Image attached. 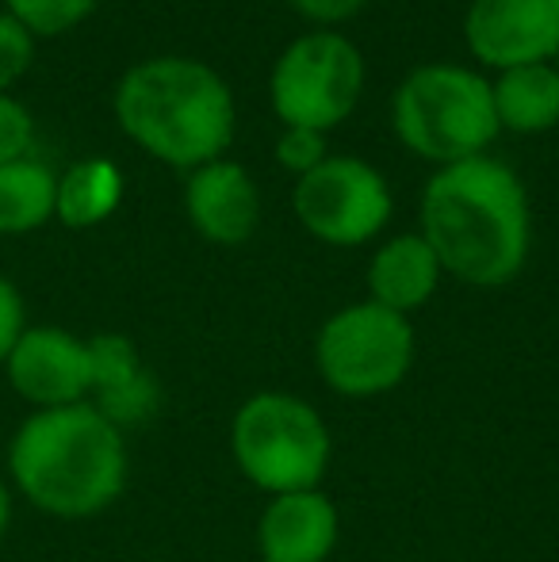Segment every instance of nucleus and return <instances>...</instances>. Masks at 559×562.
Returning <instances> with one entry per match:
<instances>
[{"label":"nucleus","instance_id":"412c9836","mask_svg":"<svg viewBox=\"0 0 559 562\" xmlns=\"http://www.w3.org/2000/svg\"><path fill=\"white\" fill-rule=\"evenodd\" d=\"M277 161L291 172H311L326 161V138L318 131H303V126H288L277 142Z\"/></svg>","mask_w":559,"mask_h":562},{"label":"nucleus","instance_id":"5701e85b","mask_svg":"<svg viewBox=\"0 0 559 562\" xmlns=\"http://www.w3.org/2000/svg\"><path fill=\"white\" fill-rule=\"evenodd\" d=\"M360 4H365V0H291V8L303 12L306 20H314V23H342V20H349V15H357Z\"/></svg>","mask_w":559,"mask_h":562},{"label":"nucleus","instance_id":"393cba45","mask_svg":"<svg viewBox=\"0 0 559 562\" xmlns=\"http://www.w3.org/2000/svg\"><path fill=\"white\" fill-rule=\"evenodd\" d=\"M556 61H559V54H556ZM556 74H559V66H556Z\"/></svg>","mask_w":559,"mask_h":562},{"label":"nucleus","instance_id":"aec40b11","mask_svg":"<svg viewBox=\"0 0 559 562\" xmlns=\"http://www.w3.org/2000/svg\"><path fill=\"white\" fill-rule=\"evenodd\" d=\"M31 138H35L31 112L20 104V100H12V97L0 92V165L23 161L27 149H31Z\"/></svg>","mask_w":559,"mask_h":562},{"label":"nucleus","instance_id":"f3484780","mask_svg":"<svg viewBox=\"0 0 559 562\" xmlns=\"http://www.w3.org/2000/svg\"><path fill=\"white\" fill-rule=\"evenodd\" d=\"M58 177L35 157L0 165V234H31L54 218Z\"/></svg>","mask_w":559,"mask_h":562},{"label":"nucleus","instance_id":"1a4fd4ad","mask_svg":"<svg viewBox=\"0 0 559 562\" xmlns=\"http://www.w3.org/2000/svg\"><path fill=\"white\" fill-rule=\"evenodd\" d=\"M8 386L31 409H62L89 402L92 363L89 340L58 326H27L4 360Z\"/></svg>","mask_w":559,"mask_h":562},{"label":"nucleus","instance_id":"f257e3e1","mask_svg":"<svg viewBox=\"0 0 559 562\" xmlns=\"http://www.w3.org/2000/svg\"><path fill=\"white\" fill-rule=\"evenodd\" d=\"M8 486L58 520H89L127 490V440L92 402L31 409L8 440Z\"/></svg>","mask_w":559,"mask_h":562},{"label":"nucleus","instance_id":"9d476101","mask_svg":"<svg viewBox=\"0 0 559 562\" xmlns=\"http://www.w3.org/2000/svg\"><path fill=\"white\" fill-rule=\"evenodd\" d=\"M463 38L487 66H545L559 54V0H471Z\"/></svg>","mask_w":559,"mask_h":562},{"label":"nucleus","instance_id":"6e6552de","mask_svg":"<svg viewBox=\"0 0 559 562\" xmlns=\"http://www.w3.org/2000/svg\"><path fill=\"white\" fill-rule=\"evenodd\" d=\"M295 215L326 245H365L388 226L391 188L368 161L326 157L295 184Z\"/></svg>","mask_w":559,"mask_h":562},{"label":"nucleus","instance_id":"9b49d317","mask_svg":"<svg viewBox=\"0 0 559 562\" xmlns=\"http://www.w3.org/2000/svg\"><path fill=\"white\" fill-rule=\"evenodd\" d=\"M342 517L322 490H295L265 505L257 551L265 562H326L337 548Z\"/></svg>","mask_w":559,"mask_h":562},{"label":"nucleus","instance_id":"39448f33","mask_svg":"<svg viewBox=\"0 0 559 562\" xmlns=\"http://www.w3.org/2000/svg\"><path fill=\"white\" fill-rule=\"evenodd\" d=\"M231 448L238 471L272 497L318 490L329 467V429L322 414L283 391H261L242 402L231 425Z\"/></svg>","mask_w":559,"mask_h":562},{"label":"nucleus","instance_id":"20e7f679","mask_svg":"<svg viewBox=\"0 0 559 562\" xmlns=\"http://www.w3.org/2000/svg\"><path fill=\"white\" fill-rule=\"evenodd\" d=\"M491 81L460 66H422L395 92V134L425 161L483 157L499 134Z\"/></svg>","mask_w":559,"mask_h":562},{"label":"nucleus","instance_id":"4be33fe9","mask_svg":"<svg viewBox=\"0 0 559 562\" xmlns=\"http://www.w3.org/2000/svg\"><path fill=\"white\" fill-rule=\"evenodd\" d=\"M27 329V311H23V295L8 276H0V368H4L8 352Z\"/></svg>","mask_w":559,"mask_h":562},{"label":"nucleus","instance_id":"b1692460","mask_svg":"<svg viewBox=\"0 0 559 562\" xmlns=\"http://www.w3.org/2000/svg\"><path fill=\"white\" fill-rule=\"evenodd\" d=\"M8 525H12V486H8V479L0 474V540L8 536Z\"/></svg>","mask_w":559,"mask_h":562},{"label":"nucleus","instance_id":"dca6fc26","mask_svg":"<svg viewBox=\"0 0 559 562\" xmlns=\"http://www.w3.org/2000/svg\"><path fill=\"white\" fill-rule=\"evenodd\" d=\"M123 200V177L112 161H77L58 177V203H54V218L66 223L69 229H89L100 226L104 218L115 215Z\"/></svg>","mask_w":559,"mask_h":562},{"label":"nucleus","instance_id":"6ab92c4d","mask_svg":"<svg viewBox=\"0 0 559 562\" xmlns=\"http://www.w3.org/2000/svg\"><path fill=\"white\" fill-rule=\"evenodd\" d=\"M31 58H35V35L12 12H0V92L27 74Z\"/></svg>","mask_w":559,"mask_h":562},{"label":"nucleus","instance_id":"f8f14e48","mask_svg":"<svg viewBox=\"0 0 559 562\" xmlns=\"http://www.w3.org/2000/svg\"><path fill=\"white\" fill-rule=\"evenodd\" d=\"M192 226L215 245H242L261 223V195L249 172L234 161H208L192 169L185 188Z\"/></svg>","mask_w":559,"mask_h":562},{"label":"nucleus","instance_id":"a211bd4d","mask_svg":"<svg viewBox=\"0 0 559 562\" xmlns=\"http://www.w3.org/2000/svg\"><path fill=\"white\" fill-rule=\"evenodd\" d=\"M97 8V0H8V12L31 31V35H62L77 27Z\"/></svg>","mask_w":559,"mask_h":562},{"label":"nucleus","instance_id":"2eb2a0df","mask_svg":"<svg viewBox=\"0 0 559 562\" xmlns=\"http://www.w3.org/2000/svg\"><path fill=\"white\" fill-rule=\"evenodd\" d=\"M491 100L499 126L517 134H540L559 123V74L556 66H517L502 69L491 81Z\"/></svg>","mask_w":559,"mask_h":562},{"label":"nucleus","instance_id":"423d86ee","mask_svg":"<svg viewBox=\"0 0 559 562\" xmlns=\"http://www.w3.org/2000/svg\"><path fill=\"white\" fill-rule=\"evenodd\" d=\"M314 363L329 391L345 398H376L395 391L414 368L411 318L372 299L345 306L318 329Z\"/></svg>","mask_w":559,"mask_h":562},{"label":"nucleus","instance_id":"7ed1b4c3","mask_svg":"<svg viewBox=\"0 0 559 562\" xmlns=\"http://www.w3.org/2000/svg\"><path fill=\"white\" fill-rule=\"evenodd\" d=\"M115 119L149 157L177 169L219 161L234 138V97L192 58H149L115 89Z\"/></svg>","mask_w":559,"mask_h":562},{"label":"nucleus","instance_id":"f03ea898","mask_svg":"<svg viewBox=\"0 0 559 562\" xmlns=\"http://www.w3.org/2000/svg\"><path fill=\"white\" fill-rule=\"evenodd\" d=\"M422 237L456 280L502 288L529 257V200L522 180L491 157L445 165L425 184Z\"/></svg>","mask_w":559,"mask_h":562},{"label":"nucleus","instance_id":"ddd939ff","mask_svg":"<svg viewBox=\"0 0 559 562\" xmlns=\"http://www.w3.org/2000/svg\"><path fill=\"white\" fill-rule=\"evenodd\" d=\"M89 363H92V394L89 402L112 425H131L154 414L157 383L146 368L135 340L123 334L89 337Z\"/></svg>","mask_w":559,"mask_h":562},{"label":"nucleus","instance_id":"4468645a","mask_svg":"<svg viewBox=\"0 0 559 562\" xmlns=\"http://www.w3.org/2000/svg\"><path fill=\"white\" fill-rule=\"evenodd\" d=\"M440 272L445 268L422 234H399L388 245H380V252L368 265V295H372V303L406 318L433 299Z\"/></svg>","mask_w":559,"mask_h":562},{"label":"nucleus","instance_id":"0eeeda50","mask_svg":"<svg viewBox=\"0 0 559 562\" xmlns=\"http://www.w3.org/2000/svg\"><path fill=\"white\" fill-rule=\"evenodd\" d=\"M365 89L360 50L337 31H311L280 54L272 69V112L283 126L326 134L357 108Z\"/></svg>","mask_w":559,"mask_h":562}]
</instances>
